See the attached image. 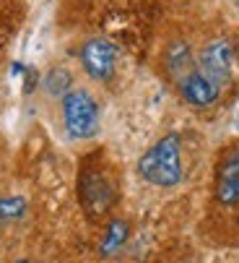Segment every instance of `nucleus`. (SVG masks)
<instances>
[{
  "mask_svg": "<svg viewBox=\"0 0 239 263\" xmlns=\"http://www.w3.org/2000/svg\"><path fill=\"white\" fill-rule=\"evenodd\" d=\"M138 175L156 187H174L182 182V138L167 133L138 159Z\"/></svg>",
  "mask_w": 239,
  "mask_h": 263,
  "instance_id": "1",
  "label": "nucleus"
},
{
  "mask_svg": "<svg viewBox=\"0 0 239 263\" xmlns=\"http://www.w3.org/2000/svg\"><path fill=\"white\" fill-rule=\"evenodd\" d=\"M78 198L89 219H102L117 201L114 177L107 172L102 162H86L78 177Z\"/></svg>",
  "mask_w": 239,
  "mask_h": 263,
  "instance_id": "2",
  "label": "nucleus"
},
{
  "mask_svg": "<svg viewBox=\"0 0 239 263\" xmlns=\"http://www.w3.org/2000/svg\"><path fill=\"white\" fill-rule=\"evenodd\" d=\"M63 120L73 138H91L99 130V107L84 89H70L63 97Z\"/></svg>",
  "mask_w": 239,
  "mask_h": 263,
  "instance_id": "3",
  "label": "nucleus"
},
{
  "mask_svg": "<svg viewBox=\"0 0 239 263\" xmlns=\"http://www.w3.org/2000/svg\"><path fill=\"white\" fill-rule=\"evenodd\" d=\"M213 196L221 206H239V143H234L216 167Z\"/></svg>",
  "mask_w": 239,
  "mask_h": 263,
  "instance_id": "4",
  "label": "nucleus"
},
{
  "mask_svg": "<svg viewBox=\"0 0 239 263\" xmlns=\"http://www.w3.org/2000/svg\"><path fill=\"white\" fill-rule=\"evenodd\" d=\"M81 65L84 70L94 81H107L112 79L114 73V65H117V50L112 42L107 40H89L84 47H81Z\"/></svg>",
  "mask_w": 239,
  "mask_h": 263,
  "instance_id": "5",
  "label": "nucleus"
},
{
  "mask_svg": "<svg viewBox=\"0 0 239 263\" xmlns=\"http://www.w3.org/2000/svg\"><path fill=\"white\" fill-rule=\"evenodd\" d=\"M231 45L226 40H216L208 42L201 52V63H197V70L203 73L208 81H213L218 89L229 81L231 76Z\"/></svg>",
  "mask_w": 239,
  "mask_h": 263,
  "instance_id": "6",
  "label": "nucleus"
},
{
  "mask_svg": "<svg viewBox=\"0 0 239 263\" xmlns=\"http://www.w3.org/2000/svg\"><path fill=\"white\" fill-rule=\"evenodd\" d=\"M177 84H180V91H182L185 102H190L192 107H211L218 99V86L213 81H208L197 68H192Z\"/></svg>",
  "mask_w": 239,
  "mask_h": 263,
  "instance_id": "7",
  "label": "nucleus"
},
{
  "mask_svg": "<svg viewBox=\"0 0 239 263\" xmlns=\"http://www.w3.org/2000/svg\"><path fill=\"white\" fill-rule=\"evenodd\" d=\"M125 240H128V221L125 219H112L107 224V232H104V240H102V255L117 253L125 245Z\"/></svg>",
  "mask_w": 239,
  "mask_h": 263,
  "instance_id": "8",
  "label": "nucleus"
},
{
  "mask_svg": "<svg viewBox=\"0 0 239 263\" xmlns=\"http://www.w3.org/2000/svg\"><path fill=\"white\" fill-rule=\"evenodd\" d=\"M167 68H169V73H172L177 81H180L182 76H187V73L195 68L190 50H187L185 45H174V47L169 50V55H167Z\"/></svg>",
  "mask_w": 239,
  "mask_h": 263,
  "instance_id": "9",
  "label": "nucleus"
},
{
  "mask_svg": "<svg viewBox=\"0 0 239 263\" xmlns=\"http://www.w3.org/2000/svg\"><path fill=\"white\" fill-rule=\"evenodd\" d=\"M45 89L47 94H68L70 91V73L65 68H52L45 79Z\"/></svg>",
  "mask_w": 239,
  "mask_h": 263,
  "instance_id": "10",
  "label": "nucleus"
},
{
  "mask_svg": "<svg viewBox=\"0 0 239 263\" xmlns=\"http://www.w3.org/2000/svg\"><path fill=\"white\" fill-rule=\"evenodd\" d=\"M26 201L21 196H0V221H13L24 216Z\"/></svg>",
  "mask_w": 239,
  "mask_h": 263,
  "instance_id": "11",
  "label": "nucleus"
},
{
  "mask_svg": "<svg viewBox=\"0 0 239 263\" xmlns=\"http://www.w3.org/2000/svg\"><path fill=\"white\" fill-rule=\"evenodd\" d=\"M236 8H239V0H236Z\"/></svg>",
  "mask_w": 239,
  "mask_h": 263,
  "instance_id": "12",
  "label": "nucleus"
}]
</instances>
